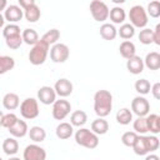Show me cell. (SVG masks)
I'll return each mask as SVG.
<instances>
[{
    "label": "cell",
    "instance_id": "1",
    "mask_svg": "<svg viewBox=\"0 0 160 160\" xmlns=\"http://www.w3.org/2000/svg\"><path fill=\"white\" fill-rule=\"evenodd\" d=\"M112 95L108 90H98L94 95V111L99 118H105L111 112Z\"/></svg>",
    "mask_w": 160,
    "mask_h": 160
},
{
    "label": "cell",
    "instance_id": "2",
    "mask_svg": "<svg viewBox=\"0 0 160 160\" xmlns=\"http://www.w3.org/2000/svg\"><path fill=\"white\" fill-rule=\"evenodd\" d=\"M75 142L86 149H95L99 145V135L92 132L90 129L80 128L75 131Z\"/></svg>",
    "mask_w": 160,
    "mask_h": 160
},
{
    "label": "cell",
    "instance_id": "3",
    "mask_svg": "<svg viewBox=\"0 0 160 160\" xmlns=\"http://www.w3.org/2000/svg\"><path fill=\"white\" fill-rule=\"evenodd\" d=\"M49 45L40 40L36 45H34L29 52V61L32 65H41L45 62L48 54H49Z\"/></svg>",
    "mask_w": 160,
    "mask_h": 160
},
{
    "label": "cell",
    "instance_id": "4",
    "mask_svg": "<svg viewBox=\"0 0 160 160\" xmlns=\"http://www.w3.org/2000/svg\"><path fill=\"white\" fill-rule=\"evenodd\" d=\"M129 20L134 28L145 29L148 24V12L141 5H134L129 11Z\"/></svg>",
    "mask_w": 160,
    "mask_h": 160
},
{
    "label": "cell",
    "instance_id": "5",
    "mask_svg": "<svg viewBox=\"0 0 160 160\" xmlns=\"http://www.w3.org/2000/svg\"><path fill=\"white\" fill-rule=\"evenodd\" d=\"M20 114L24 119L31 120L39 116V102L34 98H26L20 104Z\"/></svg>",
    "mask_w": 160,
    "mask_h": 160
},
{
    "label": "cell",
    "instance_id": "6",
    "mask_svg": "<svg viewBox=\"0 0 160 160\" xmlns=\"http://www.w3.org/2000/svg\"><path fill=\"white\" fill-rule=\"evenodd\" d=\"M90 12H91L94 20L98 22H104L105 20H108V18L110 15V10H109L108 5L100 0H92L90 2Z\"/></svg>",
    "mask_w": 160,
    "mask_h": 160
},
{
    "label": "cell",
    "instance_id": "7",
    "mask_svg": "<svg viewBox=\"0 0 160 160\" xmlns=\"http://www.w3.org/2000/svg\"><path fill=\"white\" fill-rule=\"evenodd\" d=\"M69 55H70V49L68 48V45L62 42H58L52 45L50 49V59L56 64L65 62L69 59Z\"/></svg>",
    "mask_w": 160,
    "mask_h": 160
},
{
    "label": "cell",
    "instance_id": "8",
    "mask_svg": "<svg viewBox=\"0 0 160 160\" xmlns=\"http://www.w3.org/2000/svg\"><path fill=\"white\" fill-rule=\"evenodd\" d=\"M131 110L134 114L138 115V118H146L150 111V104L146 98L139 95L135 96L131 101Z\"/></svg>",
    "mask_w": 160,
    "mask_h": 160
},
{
    "label": "cell",
    "instance_id": "9",
    "mask_svg": "<svg viewBox=\"0 0 160 160\" xmlns=\"http://www.w3.org/2000/svg\"><path fill=\"white\" fill-rule=\"evenodd\" d=\"M22 160H46V151L38 144H30L24 149Z\"/></svg>",
    "mask_w": 160,
    "mask_h": 160
},
{
    "label": "cell",
    "instance_id": "10",
    "mask_svg": "<svg viewBox=\"0 0 160 160\" xmlns=\"http://www.w3.org/2000/svg\"><path fill=\"white\" fill-rule=\"evenodd\" d=\"M71 111V104L68 100L59 99L52 104V118L55 120H64Z\"/></svg>",
    "mask_w": 160,
    "mask_h": 160
},
{
    "label": "cell",
    "instance_id": "11",
    "mask_svg": "<svg viewBox=\"0 0 160 160\" xmlns=\"http://www.w3.org/2000/svg\"><path fill=\"white\" fill-rule=\"evenodd\" d=\"M38 100L44 105H52L56 101V91L51 86H41L38 90Z\"/></svg>",
    "mask_w": 160,
    "mask_h": 160
},
{
    "label": "cell",
    "instance_id": "12",
    "mask_svg": "<svg viewBox=\"0 0 160 160\" xmlns=\"http://www.w3.org/2000/svg\"><path fill=\"white\" fill-rule=\"evenodd\" d=\"M24 16V9L20 8L19 5H8V8L4 11V18L5 20L9 21V24H15L20 21Z\"/></svg>",
    "mask_w": 160,
    "mask_h": 160
},
{
    "label": "cell",
    "instance_id": "13",
    "mask_svg": "<svg viewBox=\"0 0 160 160\" xmlns=\"http://www.w3.org/2000/svg\"><path fill=\"white\" fill-rule=\"evenodd\" d=\"M54 89L56 91V95H59L60 98H66V96L71 95L74 86H72V82L70 80H68L65 78H61L55 82Z\"/></svg>",
    "mask_w": 160,
    "mask_h": 160
},
{
    "label": "cell",
    "instance_id": "14",
    "mask_svg": "<svg viewBox=\"0 0 160 160\" xmlns=\"http://www.w3.org/2000/svg\"><path fill=\"white\" fill-rule=\"evenodd\" d=\"M144 59H141L140 56L135 55L134 58L126 60V69L129 72L134 74V75H138V74H141L142 70H144Z\"/></svg>",
    "mask_w": 160,
    "mask_h": 160
},
{
    "label": "cell",
    "instance_id": "15",
    "mask_svg": "<svg viewBox=\"0 0 160 160\" xmlns=\"http://www.w3.org/2000/svg\"><path fill=\"white\" fill-rule=\"evenodd\" d=\"M119 51H120V55L126 60H129V59H131L136 55L135 44L130 40H124L119 46Z\"/></svg>",
    "mask_w": 160,
    "mask_h": 160
},
{
    "label": "cell",
    "instance_id": "16",
    "mask_svg": "<svg viewBox=\"0 0 160 160\" xmlns=\"http://www.w3.org/2000/svg\"><path fill=\"white\" fill-rule=\"evenodd\" d=\"M8 130L11 134L12 138H24L26 134H29V128H28L26 121L20 120V119L16 121V124L14 126H11Z\"/></svg>",
    "mask_w": 160,
    "mask_h": 160
},
{
    "label": "cell",
    "instance_id": "17",
    "mask_svg": "<svg viewBox=\"0 0 160 160\" xmlns=\"http://www.w3.org/2000/svg\"><path fill=\"white\" fill-rule=\"evenodd\" d=\"M2 106L6 110H15L20 106V99L15 92H8L2 98Z\"/></svg>",
    "mask_w": 160,
    "mask_h": 160
},
{
    "label": "cell",
    "instance_id": "18",
    "mask_svg": "<svg viewBox=\"0 0 160 160\" xmlns=\"http://www.w3.org/2000/svg\"><path fill=\"white\" fill-rule=\"evenodd\" d=\"M55 134L60 140H66L74 134V126L70 122H60L56 126Z\"/></svg>",
    "mask_w": 160,
    "mask_h": 160
},
{
    "label": "cell",
    "instance_id": "19",
    "mask_svg": "<svg viewBox=\"0 0 160 160\" xmlns=\"http://www.w3.org/2000/svg\"><path fill=\"white\" fill-rule=\"evenodd\" d=\"M118 35V29L114 26V24H110V22H104L101 26H100V36L104 39V40H114Z\"/></svg>",
    "mask_w": 160,
    "mask_h": 160
},
{
    "label": "cell",
    "instance_id": "20",
    "mask_svg": "<svg viewBox=\"0 0 160 160\" xmlns=\"http://www.w3.org/2000/svg\"><path fill=\"white\" fill-rule=\"evenodd\" d=\"M144 64L150 70H159L160 69V54L156 51H151L146 54L144 59Z\"/></svg>",
    "mask_w": 160,
    "mask_h": 160
},
{
    "label": "cell",
    "instance_id": "21",
    "mask_svg": "<svg viewBox=\"0 0 160 160\" xmlns=\"http://www.w3.org/2000/svg\"><path fill=\"white\" fill-rule=\"evenodd\" d=\"M109 130V122L104 118H98L91 122V131L96 135H104Z\"/></svg>",
    "mask_w": 160,
    "mask_h": 160
},
{
    "label": "cell",
    "instance_id": "22",
    "mask_svg": "<svg viewBox=\"0 0 160 160\" xmlns=\"http://www.w3.org/2000/svg\"><path fill=\"white\" fill-rule=\"evenodd\" d=\"M2 151L11 156V155H15L18 151H19V142L15 138H6L4 141H2Z\"/></svg>",
    "mask_w": 160,
    "mask_h": 160
},
{
    "label": "cell",
    "instance_id": "23",
    "mask_svg": "<svg viewBox=\"0 0 160 160\" xmlns=\"http://www.w3.org/2000/svg\"><path fill=\"white\" fill-rule=\"evenodd\" d=\"M146 124H148V130L152 135H156L160 132V115H158V114L148 115L146 116Z\"/></svg>",
    "mask_w": 160,
    "mask_h": 160
},
{
    "label": "cell",
    "instance_id": "24",
    "mask_svg": "<svg viewBox=\"0 0 160 160\" xmlns=\"http://www.w3.org/2000/svg\"><path fill=\"white\" fill-rule=\"evenodd\" d=\"M40 16H41V11H40V8L36 4L29 6L28 9L24 10V18L29 22H36L40 19Z\"/></svg>",
    "mask_w": 160,
    "mask_h": 160
},
{
    "label": "cell",
    "instance_id": "25",
    "mask_svg": "<svg viewBox=\"0 0 160 160\" xmlns=\"http://www.w3.org/2000/svg\"><path fill=\"white\" fill-rule=\"evenodd\" d=\"M86 121H88V115L82 110H76V111L71 112V115H70V124L72 126L81 128L82 125L86 124Z\"/></svg>",
    "mask_w": 160,
    "mask_h": 160
},
{
    "label": "cell",
    "instance_id": "26",
    "mask_svg": "<svg viewBox=\"0 0 160 160\" xmlns=\"http://www.w3.org/2000/svg\"><path fill=\"white\" fill-rule=\"evenodd\" d=\"M110 20L114 22V24H121L125 21V18H126V12L120 6H114L112 9H110V15H109Z\"/></svg>",
    "mask_w": 160,
    "mask_h": 160
},
{
    "label": "cell",
    "instance_id": "27",
    "mask_svg": "<svg viewBox=\"0 0 160 160\" xmlns=\"http://www.w3.org/2000/svg\"><path fill=\"white\" fill-rule=\"evenodd\" d=\"M21 36H22L24 42L28 44V45H32V46H34V45H36V44L40 41V39H39V34H38L34 29H30V28L24 29Z\"/></svg>",
    "mask_w": 160,
    "mask_h": 160
},
{
    "label": "cell",
    "instance_id": "28",
    "mask_svg": "<svg viewBox=\"0 0 160 160\" xmlns=\"http://www.w3.org/2000/svg\"><path fill=\"white\" fill-rule=\"evenodd\" d=\"M29 138L34 142H42L46 138V131L41 126H31L29 129Z\"/></svg>",
    "mask_w": 160,
    "mask_h": 160
},
{
    "label": "cell",
    "instance_id": "29",
    "mask_svg": "<svg viewBox=\"0 0 160 160\" xmlns=\"http://www.w3.org/2000/svg\"><path fill=\"white\" fill-rule=\"evenodd\" d=\"M132 150L136 155H148L149 154V150H148V146H146V139H145V135H139L134 146H132Z\"/></svg>",
    "mask_w": 160,
    "mask_h": 160
},
{
    "label": "cell",
    "instance_id": "30",
    "mask_svg": "<svg viewBox=\"0 0 160 160\" xmlns=\"http://www.w3.org/2000/svg\"><path fill=\"white\" fill-rule=\"evenodd\" d=\"M116 121L120 125H128L132 121V111L128 108H122L116 112Z\"/></svg>",
    "mask_w": 160,
    "mask_h": 160
},
{
    "label": "cell",
    "instance_id": "31",
    "mask_svg": "<svg viewBox=\"0 0 160 160\" xmlns=\"http://www.w3.org/2000/svg\"><path fill=\"white\" fill-rule=\"evenodd\" d=\"M59 38H60V31H59L58 29H50V30H48V31L40 38V40H42L44 42H46V44L50 46V45L58 44Z\"/></svg>",
    "mask_w": 160,
    "mask_h": 160
},
{
    "label": "cell",
    "instance_id": "32",
    "mask_svg": "<svg viewBox=\"0 0 160 160\" xmlns=\"http://www.w3.org/2000/svg\"><path fill=\"white\" fill-rule=\"evenodd\" d=\"M15 66V60L11 56L8 55H1L0 56V74H5L14 69Z\"/></svg>",
    "mask_w": 160,
    "mask_h": 160
},
{
    "label": "cell",
    "instance_id": "33",
    "mask_svg": "<svg viewBox=\"0 0 160 160\" xmlns=\"http://www.w3.org/2000/svg\"><path fill=\"white\" fill-rule=\"evenodd\" d=\"M134 86H135L136 92L140 94L141 96L142 95H146V94H149L151 91V85H150L149 80H146V79H139V80H136Z\"/></svg>",
    "mask_w": 160,
    "mask_h": 160
},
{
    "label": "cell",
    "instance_id": "34",
    "mask_svg": "<svg viewBox=\"0 0 160 160\" xmlns=\"http://www.w3.org/2000/svg\"><path fill=\"white\" fill-rule=\"evenodd\" d=\"M118 34L121 39L124 40H129L135 35V28L131 24H122L120 26V29L118 30Z\"/></svg>",
    "mask_w": 160,
    "mask_h": 160
},
{
    "label": "cell",
    "instance_id": "35",
    "mask_svg": "<svg viewBox=\"0 0 160 160\" xmlns=\"http://www.w3.org/2000/svg\"><path fill=\"white\" fill-rule=\"evenodd\" d=\"M138 38H139V40H140L141 44H144V45H150V44L154 42V30L145 28V29L140 30Z\"/></svg>",
    "mask_w": 160,
    "mask_h": 160
},
{
    "label": "cell",
    "instance_id": "36",
    "mask_svg": "<svg viewBox=\"0 0 160 160\" xmlns=\"http://www.w3.org/2000/svg\"><path fill=\"white\" fill-rule=\"evenodd\" d=\"M18 116L14 112H8V114H1V119H0V124L2 128L10 129L11 126H14L18 121Z\"/></svg>",
    "mask_w": 160,
    "mask_h": 160
},
{
    "label": "cell",
    "instance_id": "37",
    "mask_svg": "<svg viewBox=\"0 0 160 160\" xmlns=\"http://www.w3.org/2000/svg\"><path fill=\"white\" fill-rule=\"evenodd\" d=\"M132 128H134L135 132L139 134V135L146 134L149 131L148 130V124H146V118H138L136 120H134Z\"/></svg>",
    "mask_w": 160,
    "mask_h": 160
},
{
    "label": "cell",
    "instance_id": "38",
    "mask_svg": "<svg viewBox=\"0 0 160 160\" xmlns=\"http://www.w3.org/2000/svg\"><path fill=\"white\" fill-rule=\"evenodd\" d=\"M22 32L20 31V28L16 24H8L2 28V36L5 39L11 38V36H16V35H21Z\"/></svg>",
    "mask_w": 160,
    "mask_h": 160
},
{
    "label": "cell",
    "instance_id": "39",
    "mask_svg": "<svg viewBox=\"0 0 160 160\" xmlns=\"http://www.w3.org/2000/svg\"><path fill=\"white\" fill-rule=\"evenodd\" d=\"M139 134H136L135 131H126L121 135V142L125 145V146H129V148H132L136 139H138Z\"/></svg>",
    "mask_w": 160,
    "mask_h": 160
},
{
    "label": "cell",
    "instance_id": "40",
    "mask_svg": "<svg viewBox=\"0 0 160 160\" xmlns=\"http://www.w3.org/2000/svg\"><path fill=\"white\" fill-rule=\"evenodd\" d=\"M146 12H148V15H150L151 18H159V16H160V1H158V0L150 1V2L148 4Z\"/></svg>",
    "mask_w": 160,
    "mask_h": 160
},
{
    "label": "cell",
    "instance_id": "41",
    "mask_svg": "<svg viewBox=\"0 0 160 160\" xmlns=\"http://www.w3.org/2000/svg\"><path fill=\"white\" fill-rule=\"evenodd\" d=\"M5 42L8 45V48L12 49V50H16L21 46V44L24 42L22 40V36L21 35H16V36H11V38H8L5 39Z\"/></svg>",
    "mask_w": 160,
    "mask_h": 160
},
{
    "label": "cell",
    "instance_id": "42",
    "mask_svg": "<svg viewBox=\"0 0 160 160\" xmlns=\"http://www.w3.org/2000/svg\"><path fill=\"white\" fill-rule=\"evenodd\" d=\"M145 139H146V146H148L149 154L159 149V146H160V141H159V139H158L155 135H149V136L145 135Z\"/></svg>",
    "mask_w": 160,
    "mask_h": 160
},
{
    "label": "cell",
    "instance_id": "43",
    "mask_svg": "<svg viewBox=\"0 0 160 160\" xmlns=\"http://www.w3.org/2000/svg\"><path fill=\"white\" fill-rule=\"evenodd\" d=\"M151 94L155 99L160 100V82H155L152 86H151Z\"/></svg>",
    "mask_w": 160,
    "mask_h": 160
},
{
    "label": "cell",
    "instance_id": "44",
    "mask_svg": "<svg viewBox=\"0 0 160 160\" xmlns=\"http://www.w3.org/2000/svg\"><path fill=\"white\" fill-rule=\"evenodd\" d=\"M154 44L160 46V22L156 24V26L154 29Z\"/></svg>",
    "mask_w": 160,
    "mask_h": 160
},
{
    "label": "cell",
    "instance_id": "45",
    "mask_svg": "<svg viewBox=\"0 0 160 160\" xmlns=\"http://www.w3.org/2000/svg\"><path fill=\"white\" fill-rule=\"evenodd\" d=\"M34 4H36L34 0H19V6H20V8H22L24 10H25V9H28L29 6L34 5Z\"/></svg>",
    "mask_w": 160,
    "mask_h": 160
},
{
    "label": "cell",
    "instance_id": "46",
    "mask_svg": "<svg viewBox=\"0 0 160 160\" xmlns=\"http://www.w3.org/2000/svg\"><path fill=\"white\" fill-rule=\"evenodd\" d=\"M145 160H160V158L156 154H148L145 156Z\"/></svg>",
    "mask_w": 160,
    "mask_h": 160
},
{
    "label": "cell",
    "instance_id": "47",
    "mask_svg": "<svg viewBox=\"0 0 160 160\" xmlns=\"http://www.w3.org/2000/svg\"><path fill=\"white\" fill-rule=\"evenodd\" d=\"M8 6H6V1L5 0H2V2H1V8H0V10H4L5 11V9H6Z\"/></svg>",
    "mask_w": 160,
    "mask_h": 160
},
{
    "label": "cell",
    "instance_id": "48",
    "mask_svg": "<svg viewBox=\"0 0 160 160\" xmlns=\"http://www.w3.org/2000/svg\"><path fill=\"white\" fill-rule=\"evenodd\" d=\"M9 160H20V159H19V158H16V156H12V158H10Z\"/></svg>",
    "mask_w": 160,
    "mask_h": 160
}]
</instances>
